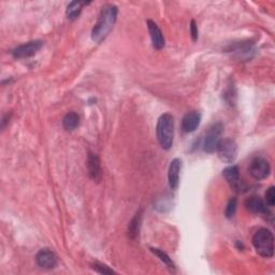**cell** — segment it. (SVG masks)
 <instances>
[{
	"label": "cell",
	"instance_id": "obj_1",
	"mask_svg": "<svg viewBox=\"0 0 275 275\" xmlns=\"http://www.w3.org/2000/svg\"><path fill=\"white\" fill-rule=\"evenodd\" d=\"M117 13H119V9L114 5H105L102 7L99 17H98V21L92 32L94 42L101 43L109 36L117 19Z\"/></svg>",
	"mask_w": 275,
	"mask_h": 275
},
{
	"label": "cell",
	"instance_id": "obj_2",
	"mask_svg": "<svg viewBox=\"0 0 275 275\" xmlns=\"http://www.w3.org/2000/svg\"><path fill=\"white\" fill-rule=\"evenodd\" d=\"M156 134L162 149L170 150L174 136V119L171 114L164 113L159 117L157 122Z\"/></svg>",
	"mask_w": 275,
	"mask_h": 275
},
{
	"label": "cell",
	"instance_id": "obj_3",
	"mask_svg": "<svg viewBox=\"0 0 275 275\" xmlns=\"http://www.w3.org/2000/svg\"><path fill=\"white\" fill-rule=\"evenodd\" d=\"M253 245L256 252L264 258H271L274 255L273 233L266 228L259 229L253 237Z\"/></svg>",
	"mask_w": 275,
	"mask_h": 275
},
{
	"label": "cell",
	"instance_id": "obj_4",
	"mask_svg": "<svg viewBox=\"0 0 275 275\" xmlns=\"http://www.w3.org/2000/svg\"><path fill=\"white\" fill-rule=\"evenodd\" d=\"M224 131V126L222 123L213 124L208 132L205 134V139L203 143V150L206 153H214L217 150L218 144L222 141V134Z\"/></svg>",
	"mask_w": 275,
	"mask_h": 275
},
{
	"label": "cell",
	"instance_id": "obj_5",
	"mask_svg": "<svg viewBox=\"0 0 275 275\" xmlns=\"http://www.w3.org/2000/svg\"><path fill=\"white\" fill-rule=\"evenodd\" d=\"M216 152H217L221 160H223L224 162L231 163L237 158L238 145L231 139H225L219 142Z\"/></svg>",
	"mask_w": 275,
	"mask_h": 275
},
{
	"label": "cell",
	"instance_id": "obj_6",
	"mask_svg": "<svg viewBox=\"0 0 275 275\" xmlns=\"http://www.w3.org/2000/svg\"><path fill=\"white\" fill-rule=\"evenodd\" d=\"M271 172V166L267 159L262 157H257L252 160L250 164V174L256 181L267 179Z\"/></svg>",
	"mask_w": 275,
	"mask_h": 275
},
{
	"label": "cell",
	"instance_id": "obj_7",
	"mask_svg": "<svg viewBox=\"0 0 275 275\" xmlns=\"http://www.w3.org/2000/svg\"><path fill=\"white\" fill-rule=\"evenodd\" d=\"M223 175L234 191L243 193L246 190V186H245V184L240 178V172L237 166H229L227 168H225L223 171Z\"/></svg>",
	"mask_w": 275,
	"mask_h": 275
},
{
	"label": "cell",
	"instance_id": "obj_8",
	"mask_svg": "<svg viewBox=\"0 0 275 275\" xmlns=\"http://www.w3.org/2000/svg\"><path fill=\"white\" fill-rule=\"evenodd\" d=\"M42 46H43V42L40 40L27 42L25 44H22V45L15 47L14 50L12 51V55L15 58H18V60H21V58L32 57V56L36 55L39 51H40Z\"/></svg>",
	"mask_w": 275,
	"mask_h": 275
},
{
	"label": "cell",
	"instance_id": "obj_9",
	"mask_svg": "<svg viewBox=\"0 0 275 275\" xmlns=\"http://www.w3.org/2000/svg\"><path fill=\"white\" fill-rule=\"evenodd\" d=\"M36 261L39 267L47 270L54 269L58 262L56 254L48 249H42L39 251L36 255Z\"/></svg>",
	"mask_w": 275,
	"mask_h": 275
},
{
	"label": "cell",
	"instance_id": "obj_10",
	"mask_svg": "<svg viewBox=\"0 0 275 275\" xmlns=\"http://www.w3.org/2000/svg\"><path fill=\"white\" fill-rule=\"evenodd\" d=\"M87 168H88V174H90L91 179L94 182H99L101 180V164L100 159L96 154L90 153L87 158Z\"/></svg>",
	"mask_w": 275,
	"mask_h": 275
},
{
	"label": "cell",
	"instance_id": "obj_11",
	"mask_svg": "<svg viewBox=\"0 0 275 275\" xmlns=\"http://www.w3.org/2000/svg\"><path fill=\"white\" fill-rule=\"evenodd\" d=\"M201 122V114L197 111H191L186 114L182 120V129L184 132H194L198 128Z\"/></svg>",
	"mask_w": 275,
	"mask_h": 275
},
{
	"label": "cell",
	"instance_id": "obj_12",
	"mask_svg": "<svg viewBox=\"0 0 275 275\" xmlns=\"http://www.w3.org/2000/svg\"><path fill=\"white\" fill-rule=\"evenodd\" d=\"M147 27H149V32L152 39L153 46L157 48V50H161V48L164 46V37L160 31V28L155 22L151 21V19L147 21Z\"/></svg>",
	"mask_w": 275,
	"mask_h": 275
},
{
	"label": "cell",
	"instance_id": "obj_13",
	"mask_svg": "<svg viewBox=\"0 0 275 275\" xmlns=\"http://www.w3.org/2000/svg\"><path fill=\"white\" fill-rule=\"evenodd\" d=\"M182 168V162L179 158H175L171 161L168 172L169 186L171 189H176L180 184V172Z\"/></svg>",
	"mask_w": 275,
	"mask_h": 275
},
{
	"label": "cell",
	"instance_id": "obj_14",
	"mask_svg": "<svg viewBox=\"0 0 275 275\" xmlns=\"http://www.w3.org/2000/svg\"><path fill=\"white\" fill-rule=\"evenodd\" d=\"M246 209L254 214H262V215H270V211L268 205L259 197H252L246 202H245Z\"/></svg>",
	"mask_w": 275,
	"mask_h": 275
},
{
	"label": "cell",
	"instance_id": "obj_15",
	"mask_svg": "<svg viewBox=\"0 0 275 275\" xmlns=\"http://www.w3.org/2000/svg\"><path fill=\"white\" fill-rule=\"evenodd\" d=\"M141 223H142V210H140L134 215V217L131 219L128 226V235L130 239L135 240L138 237H139Z\"/></svg>",
	"mask_w": 275,
	"mask_h": 275
},
{
	"label": "cell",
	"instance_id": "obj_16",
	"mask_svg": "<svg viewBox=\"0 0 275 275\" xmlns=\"http://www.w3.org/2000/svg\"><path fill=\"white\" fill-rule=\"evenodd\" d=\"M88 5V3L85 2H71L68 5L67 10H66V14L69 19H75L78 17V15L81 14L82 9L84 6Z\"/></svg>",
	"mask_w": 275,
	"mask_h": 275
},
{
	"label": "cell",
	"instance_id": "obj_17",
	"mask_svg": "<svg viewBox=\"0 0 275 275\" xmlns=\"http://www.w3.org/2000/svg\"><path fill=\"white\" fill-rule=\"evenodd\" d=\"M80 124V117L74 112H70L65 115L63 120V126L67 131H72Z\"/></svg>",
	"mask_w": 275,
	"mask_h": 275
},
{
	"label": "cell",
	"instance_id": "obj_18",
	"mask_svg": "<svg viewBox=\"0 0 275 275\" xmlns=\"http://www.w3.org/2000/svg\"><path fill=\"white\" fill-rule=\"evenodd\" d=\"M151 252L154 254V255H156V256L157 257H158L164 264H166V266L167 267H168L169 269H171V270H174L175 269V266H174V263H173V261H172V259L168 256V254H167V253H164L163 251H161V250H159V249H154V248H152L151 249Z\"/></svg>",
	"mask_w": 275,
	"mask_h": 275
},
{
	"label": "cell",
	"instance_id": "obj_19",
	"mask_svg": "<svg viewBox=\"0 0 275 275\" xmlns=\"http://www.w3.org/2000/svg\"><path fill=\"white\" fill-rule=\"evenodd\" d=\"M224 99L230 105L235 104V101H237V91H235L234 86H230L226 90V92L224 93Z\"/></svg>",
	"mask_w": 275,
	"mask_h": 275
},
{
	"label": "cell",
	"instance_id": "obj_20",
	"mask_svg": "<svg viewBox=\"0 0 275 275\" xmlns=\"http://www.w3.org/2000/svg\"><path fill=\"white\" fill-rule=\"evenodd\" d=\"M237 199L235 198H231L227 204V208H226V211H225V215L227 218H232L234 214H235V211H237Z\"/></svg>",
	"mask_w": 275,
	"mask_h": 275
},
{
	"label": "cell",
	"instance_id": "obj_21",
	"mask_svg": "<svg viewBox=\"0 0 275 275\" xmlns=\"http://www.w3.org/2000/svg\"><path fill=\"white\" fill-rule=\"evenodd\" d=\"M92 269L95 270L96 272L100 273V274H114L115 272L110 269L109 267H106L105 264H102V263H99V262H95L92 264Z\"/></svg>",
	"mask_w": 275,
	"mask_h": 275
},
{
	"label": "cell",
	"instance_id": "obj_22",
	"mask_svg": "<svg viewBox=\"0 0 275 275\" xmlns=\"http://www.w3.org/2000/svg\"><path fill=\"white\" fill-rule=\"evenodd\" d=\"M266 204L270 208H273L275 204V188L274 186H271V187L267 190L266 193Z\"/></svg>",
	"mask_w": 275,
	"mask_h": 275
},
{
	"label": "cell",
	"instance_id": "obj_23",
	"mask_svg": "<svg viewBox=\"0 0 275 275\" xmlns=\"http://www.w3.org/2000/svg\"><path fill=\"white\" fill-rule=\"evenodd\" d=\"M190 35H191V39L193 41L196 42L198 40V26L196 24V21H191L190 23Z\"/></svg>",
	"mask_w": 275,
	"mask_h": 275
}]
</instances>
